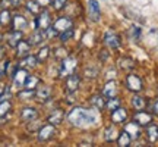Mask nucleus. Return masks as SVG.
<instances>
[{
    "label": "nucleus",
    "instance_id": "nucleus-38",
    "mask_svg": "<svg viewBox=\"0 0 158 147\" xmlns=\"http://www.w3.org/2000/svg\"><path fill=\"white\" fill-rule=\"evenodd\" d=\"M69 55H68V50L66 49H63V47H59V49H56L54 50V57L56 59H64V57H68Z\"/></svg>",
    "mask_w": 158,
    "mask_h": 147
},
{
    "label": "nucleus",
    "instance_id": "nucleus-45",
    "mask_svg": "<svg viewBox=\"0 0 158 147\" xmlns=\"http://www.w3.org/2000/svg\"><path fill=\"white\" fill-rule=\"evenodd\" d=\"M5 88H6V87H3V85H0V96L3 94V91H5Z\"/></svg>",
    "mask_w": 158,
    "mask_h": 147
},
{
    "label": "nucleus",
    "instance_id": "nucleus-29",
    "mask_svg": "<svg viewBox=\"0 0 158 147\" xmlns=\"http://www.w3.org/2000/svg\"><path fill=\"white\" fill-rule=\"evenodd\" d=\"M145 100L142 99L141 96H135L133 99H132V106L136 109V110H143L145 109Z\"/></svg>",
    "mask_w": 158,
    "mask_h": 147
},
{
    "label": "nucleus",
    "instance_id": "nucleus-3",
    "mask_svg": "<svg viewBox=\"0 0 158 147\" xmlns=\"http://www.w3.org/2000/svg\"><path fill=\"white\" fill-rule=\"evenodd\" d=\"M126 87L129 88L130 91H133V93H138V91H141L143 88V82H142V79L135 75V74H129L127 77H126Z\"/></svg>",
    "mask_w": 158,
    "mask_h": 147
},
{
    "label": "nucleus",
    "instance_id": "nucleus-7",
    "mask_svg": "<svg viewBox=\"0 0 158 147\" xmlns=\"http://www.w3.org/2000/svg\"><path fill=\"white\" fill-rule=\"evenodd\" d=\"M133 121L136 124H139L141 127H148V125L152 122V115L148 112H143V110H138L133 116Z\"/></svg>",
    "mask_w": 158,
    "mask_h": 147
},
{
    "label": "nucleus",
    "instance_id": "nucleus-17",
    "mask_svg": "<svg viewBox=\"0 0 158 147\" xmlns=\"http://www.w3.org/2000/svg\"><path fill=\"white\" fill-rule=\"evenodd\" d=\"M12 25H13V29L22 31V29H25L28 27V21L22 15H15V16L12 18Z\"/></svg>",
    "mask_w": 158,
    "mask_h": 147
},
{
    "label": "nucleus",
    "instance_id": "nucleus-27",
    "mask_svg": "<svg viewBox=\"0 0 158 147\" xmlns=\"http://www.w3.org/2000/svg\"><path fill=\"white\" fill-rule=\"evenodd\" d=\"M10 22H12L10 12L7 11V9H3V11L0 12V25H2V27H6V25H9Z\"/></svg>",
    "mask_w": 158,
    "mask_h": 147
},
{
    "label": "nucleus",
    "instance_id": "nucleus-34",
    "mask_svg": "<svg viewBox=\"0 0 158 147\" xmlns=\"http://www.w3.org/2000/svg\"><path fill=\"white\" fill-rule=\"evenodd\" d=\"M120 68L124 69V71H129V69H133L135 68V63H133V60L132 59H122L120 60Z\"/></svg>",
    "mask_w": 158,
    "mask_h": 147
},
{
    "label": "nucleus",
    "instance_id": "nucleus-15",
    "mask_svg": "<svg viewBox=\"0 0 158 147\" xmlns=\"http://www.w3.org/2000/svg\"><path fill=\"white\" fill-rule=\"evenodd\" d=\"M79 87V77L76 74H70L66 79V90L68 93H75Z\"/></svg>",
    "mask_w": 158,
    "mask_h": 147
},
{
    "label": "nucleus",
    "instance_id": "nucleus-20",
    "mask_svg": "<svg viewBox=\"0 0 158 147\" xmlns=\"http://www.w3.org/2000/svg\"><path fill=\"white\" fill-rule=\"evenodd\" d=\"M6 38H7V44L10 46V47H16L18 43L22 40V33H21V31H16V29H13Z\"/></svg>",
    "mask_w": 158,
    "mask_h": 147
},
{
    "label": "nucleus",
    "instance_id": "nucleus-11",
    "mask_svg": "<svg viewBox=\"0 0 158 147\" xmlns=\"http://www.w3.org/2000/svg\"><path fill=\"white\" fill-rule=\"evenodd\" d=\"M12 78H13V85H15L16 88H21V87L25 85V81L28 78V74H27V71L23 68H21L15 72V75H13Z\"/></svg>",
    "mask_w": 158,
    "mask_h": 147
},
{
    "label": "nucleus",
    "instance_id": "nucleus-25",
    "mask_svg": "<svg viewBox=\"0 0 158 147\" xmlns=\"http://www.w3.org/2000/svg\"><path fill=\"white\" fill-rule=\"evenodd\" d=\"M40 84V78L38 77H35V75H28V78H27V81H25V88L27 90H35L37 87H38Z\"/></svg>",
    "mask_w": 158,
    "mask_h": 147
},
{
    "label": "nucleus",
    "instance_id": "nucleus-2",
    "mask_svg": "<svg viewBox=\"0 0 158 147\" xmlns=\"http://www.w3.org/2000/svg\"><path fill=\"white\" fill-rule=\"evenodd\" d=\"M76 57L73 56H68L63 59V63L60 66V71H59V75L60 77H68L70 74H73V71L76 69Z\"/></svg>",
    "mask_w": 158,
    "mask_h": 147
},
{
    "label": "nucleus",
    "instance_id": "nucleus-26",
    "mask_svg": "<svg viewBox=\"0 0 158 147\" xmlns=\"http://www.w3.org/2000/svg\"><path fill=\"white\" fill-rule=\"evenodd\" d=\"M104 138H106V141H114V140H117L118 138V131L114 128V127H108L106 132H104Z\"/></svg>",
    "mask_w": 158,
    "mask_h": 147
},
{
    "label": "nucleus",
    "instance_id": "nucleus-28",
    "mask_svg": "<svg viewBox=\"0 0 158 147\" xmlns=\"http://www.w3.org/2000/svg\"><path fill=\"white\" fill-rule=\"evenodd\" d=\"M117 143H118V146L126 147V146H129L130 143H132V138H130V136L126 132V131H123V132H120V134H118Z\"/></svg>",
    "mask_w": 158,
    "mask_h": 147
},
{
    "label": "nucleus",
    "instance_id": "nucleus-21",
    "mask_svg": "<svg viewBox=\"0 0 158 147\" xmlns=\"http://www.w3.org/2000/svg\"><path fill=\"white\" fill-rule=\"evenodd\" d=\"M147 138L149 143H155L158 140V127L157 125L149 124L147 130Z\"/></svg>",
    "mask_w": 158,
    "mask_h": 147
},
{
    "label": "nucleus",
    "instance_id": "nucleus-36",
    "mask_svg": "<svg viewBox=\"0 0 158 147\" xmlns=\"http://www.w3.org/2000/svg\"><path fill=\"white\" fill-rule=\"evenodd\" d=\"M18 96L21 97L22 100H28V99H32V97L35 96V91L34 90H27V88H25V90L19 91V93H18Z\"/></svg>",
    "mask_w": 158,
    "mask_h": 147
},
{
    "label": "nucleus",
    "instance_id": "nucleus-23",
    "mask_svg": "<svg viewBox=\"0 0 158 147\" xmlns=\"http://www.w3.org/2000/svg\"><path fill=\"white\" fill-rule=\"evenodd\" d=\"M37 63H38L37 56H31V55H28V56L22 57V60H21V66H22V68H34Z\"/></svg>",
    "mask_w": 158,
    "mask_h": 147
},
{
    "label": "nucleus",
    "instance_id": "nucleus-35",
    "mask_svg": "<svg viewBox=\"0 0 158 147\" xmlns=\"http://www.w3.org/2000/svg\"><path fill=\"white\" fill-rule=\"evenodd\" d=\"M72 37H73V28H69V29H66V31L60 33V41H62V43L69 41Z\"/></svg>",
    "mask_w": 158,
    "mask_h": 147
},
{
    "label": "nucleus",
    "instance_id": "nucleus-44",
    "mask_svg": "<svg viewBox=\"0 0 158 147\" xmlns=\"http://www.w3.org/2000/svg\"><path fill=\"white\" fill-rule=\"evenodd\" d=\"M3 56H5V49H3V47H0V59H2Z\"/></svg>",
    "mask_w": 158,
    "mask_h": 147
},
{
    "label": "nucleus",
    "instance_id": "nucleus-42",
    "mask_svg": "<svg viewBox=\"0 0 158 147\" xmlns=\"http://www.w3.org/2000/svg\"><path fill=\"white\" fill-rule=\"evenodd\" d=\"M154 112H155V113L158 115V100L155 102V105H154Z\"/></svg>",
    "mask_w": 158,
    "mask_h": 147
},
{
    "label": "nucleus",
    "instance_id": "nucleus-19",
    "mask_svg": "<svg viewBox=\"0 0 158 147\" xmlns=\"http://www.w3.org/2000/svg\"><path fill=\"white\" fill-rule=\"evenodd\" d=\"M63 118H64V113H63L62 109H54L53 113L48 116V122L53 125H59L63 122Z\"/></svg>",
    "mask_w": 158,
    "mask_h": 147
},
{
    "label": "nucleus",
    "instance_id": "nucleus-18",
    "mask_svg": "<svg viewBox=\"0 0 158 147\" xmlns=\"http://www.w3.org/2000/svg\"><path fill=\"white\" fill-rule=\"evenodd\" d=\"M117 94V84H116V81H108L107 84L104 85V88H102V96L110 99V97H116Z\"/></svg>",
    "mask_w": 158,
    "mask_h": 147
},
{
    "label": "nucleus",
    "instance_id": "nucleus-37",
    "mask_svg": "<svg viewBox=\"0 0 158 147\" xmlns=\"http://www.w3.org/2000/svg\"><path fill=\"white\" fill-rule=\"evenodd\" d=\"M57 34H59V33L56 31V28H54L53 25H50L48 28L44 29V37H45V38H48V40H50V38H54Z\"/></svg>",
    "mask_w": 158,
    "mask_h": 147
},
{
    "label": "nucleus",
    "instance_id": "nucleus-13",
    "mask_svg": "<svg viewBox=\"0 0 158 147\" xmlns=\"http://www.w3.org/2000/svg\"><path fill=\"white\" fill-rule=\"evenodd\" d=\"M37 118H38V112L34 108H23L21 112V119L25 122H32Z\"/></svg>",
    "mask_w": 158,
    "mask_h": 147
},
{
    "label": "nucleus",
    "instance_id": "nucleus-43",
    "mask_svg": "<svg viewBox=\"0 0 158 147\" xmlns=\"http://www.w3.org/2000/svg\"><path fill=\"white\" fill-rule=\"evenodd\" d=\"M10 2H12V5L13 6H18L19 3H21V0H10Z\"/></svg>",
    "mask_w": 158,
    "mask_h": 147
},
{
    "label": "nucleus",
    "instance_id": "nucleus-5",
    "mask_svg": "<svg viewBox=\"0 0 158 147\" xmlns=\"http://www.w3.org/2000/svg\"><path fill=\"white\" fill-rule=\"evenodd\" d=\"M88 15H89L91 21H94V22H98V21H100L101 11H100V5H98L97 0H89V2H88Z\"/></svg>",
    "mask_w": 158,
    "mask_h": 147
},
{
    "label": "nucleus",
    "instance_id": "nucleus-39",
    "mask_svg": "<svg viewBox=\"0 0 158 147\" xmlns=\"http://www.w3.org/2000/svg\"><path fill=\"white\" fill-rule=\"evenodd\" d=\"M66 3H68V0H51V5H53V7L56 11H62L63 7L66 6Z\"/></svg>",
    "mask_w": 158,
    "mask_h": 147
},
{
    "label": "nucleus",
    "instance_id": "nucleus-41",
    "mask_svg": "<svg viewBox=\"0 0 158 147\" xmlns=\"http://www.w3.org/2000/svg\"><path fill=\"white\" fill-rule=\"evenodd\" d=\"M132 33H133V37L138 38V37H139V33H141V29L138 28V27H132Z\"/></svg>",
    "mask_w": 158,
    "mask_h": 147
},
{
    "label": "nucleus",
    "instance_id": "nucleus-33",
    "mask_svg": "<svg viewBox=\"0 0 158 147\" xmlns=\"http://www.w3.org/2000/svg\"><path fill=\"white\" fill-rule=\"evenodd\" d=\"M40 7H41V6L37 3V0H35V2H28V3H27V9H28V12H31L32 15H38Z\"/></svg>",
    "mask_w": 158,
    "mask_h": 147
},
{
    "label": "nucleus",
    "instance_id": "nucleus-14",
    "mask_svg": "<svg viewBox=\"0 0 158 147\" xmlns=\"http://www.w3.org/2000/svg\"><path fill=\"white\" fill-rule=\"evenodd\" d=\"M127 118V112H126V109L123 108H117L111 110V121H113L114 124H122L124 122Z\"/></svg>",
    "mask_w": 158,
    "mask_h": 147
},
{
    "label": "nucleus",
    "instance_id": "nucleus-4",
    "mask_svg": "<svg viewBox=\"0 0 158 147\" xmlns=\"http://www.w3.org/2000/svg\"><path fill=\"white\" fill-rule=\"evenodd\" d=\"M56 134V128L53 124H47L38 130V140L40 141H48Z\"/></svg>",
    "mask_w": 158,
    "mask_h": 147
},
{
    "label": "nucleus",
    "instance_id": "nucleus-24",
    "mask_svg": "<svg viewBox=\"0 0 158 147\" xmlns=\"http://www.w3.org/2000/svg\"><path fill=\"white\" fill-rule=\"evenodd\" d=\"M91 105H92L95 109H102V108H106V99H104L102 94L92 96L91 97Z\"/></svg>",
    "mask_w": 158,
    "mask_h": 147
},
{
    "label": "nucleus",
    "instance_id": "nucleus-40",
    "mask_svg": "<svg viewBox=\"0 0 158 147\" xmlns=\"http://www.w3.org/2000/svg\"><path fill=\"white\" fill-rule=\"evenodd\" d=\"M37 3H38L40 6H48V5H51V0H37Z\"/></svg>",
    "mask_w": 158,
    "mask_h": 147
},
{
    "label": "nucleus",
    "instance_id": "nucleus-1",
    "mask_svg": "<svg viewBox=\"0 0 158 147\" xmlns=\"http://www.w3.org/2000/svg\"><path fill=\"white\" fill-rule=\"evenodd\" d=\"M68 121L73 127L78 128H88L92 125L97 124L98 116L94 110L91 109H85V108H73L70 112L68 113Z\"/></svg>",
    "mask_w": 158,
    "mask_h": 147
},
{
    "label": "nucleus",
    "instance_id": "nucleus-32",
    "mask_svg": "<svg viewBox=\"0 0 158 147\" xmlns=\"http://www.w3.org/2000/svg\"><path fill=\"white\" fill-rule=\"evenodd\" d=\"M12 109V105L9 100H3L0 102V118L6 116V113H9V110Z\"/></svg>",
    "mask_w": 158,
    "mask_h": 147
},
{
    "label": "nucleus",
    "instance_id": "nucleus-31",
    "mask_svg": "<svg viewBox=\"0 0 158 147\" xmlns=\"http://www.w3.org/2000/svg\"><path fill=\"white\" fill-rule=\"evenodd\" d=\"M50 56V49L44 46V47H41L38 50V55H37V59H38V62H44L47 57Z\"/></svg>",
    "mask_w": 158,
    "mask_h": 147
},
{
    "label": "nucleus",
    "instance_id": "nucleus-16",
    "mask_svg": "<svg viewBox=\"0 0 158 147\" xmlns=\"http://www.w3.org/2000/svg\"><path fill=\"white\" fill-rule=\"evenodd\" d=\"M29 50H31V44H29L28 41H25V40H21L16 46V56L22 59V57L28 56Z\"/></svg>",
    "mask_w": 158,
    "mask_h": 147
},
{
    "label": "nucleus",
    "instance_id": "nucleus-10",
    "mask_svg": "<svg viewBox=\"0 0 158 147\" xmlns=\"http://www.w3.org/2000/svg\"><path fill=\"white\" fill-rule=\"evenodd\" d=\"M53 27L56 28L57 33H63L69 28H73V22H72L70 18H59V19H56V22L53 24Z\"/></svg>",
    "mask_w": 158,
    "mask_h": 147
},
{
    "label": "nucleus",
    "instance_id": "nucleus-9",
    "mask_svg": "<svg viewBox=\"0 0 158 147\" xmlns=\"http://www.w3.org/2000/svg\"><path fill=\"white\" fill-rule=\"evenodd\" d=\"M35 97H37V100L43 103L47 102L51 97V87H48V85H38L37 90H35Z\"/></svg>",
    "mask_w": 158,
    "mask_h": 147
},
{
    "label": "nucleus",
    "instance_id": "nucleus-30",
    "mask_svg": "<svg viewBox=\"0 0 158 147\" xmlns=\"http://www.w3.org/2000/svg\"><path fill=\"white\" fill-rule=\"evenodd\" d=\"M106 108H107L108 110H114V109L120 108V99H117V97H110L108 102H106Z\"/></svg>",
    "mask_w": 158,
    "mask_h": 147
},
{
    "label": "nucleus",
    "instance_id": "nucleus-6",
    "mask_svg": "<svg viewBox=\"0 0 158 147\" xmlns=\"http://www.w3.org/2000/svg\"><path fill=\"white\" fill-rule=\"evenodd\" d=\"M51 24V19H50V13L47 11L44 12H40L38 16H37V21H35V27L37 29H43L44 31L45 28H48Z\"/></svg>",
    "mask_w": 158,
    "mask_h": 147
},
{
    "label": "nucleus",
    "instance_id": "nucleus-8",
    "mask_svg": "<svg viewBox=\"0 0 158 147\" xmlns=\"http://www.w3.org/2000/svg\"><path fill=\"white\" fill-rule=\"evenodd\" d=\"M104 44L107 46V47H110V49H118L120 38H118V35L114 31H107L104 34Z\"/></svg>",
    "mask_w": 158,
    "mask_h": 147
},
{
    "label": "nucleus",
    "instance_id": "nucleus-22",
    "mask_svg": "<svg viewBox=\"0 0 158 147\" xmlns=\"http://www.w3.org/2000/svg\"><path fill=\"white\" fill-rule=\"evenodd\" d=\"M44 31L43 29H37L34 34L31 35V38H29V44H32V46H38L43 43V40H44Z\"/></svg>",
    "mask_w": 158,
    "mask_h": 147
},
{
    "label": "nucleus",
    "instance_id": "nucleus-12",
    "mask_svg": "<svg viewBox=\"0 0 158 147\" xmlns=\"http://www.w3.org/2000/svg\"><path fill=\"white\" fill-rule=\"evenodd\" d=\"M124 131L129 134L132 140H138V138L141 137V125L136 124L135 121H133V122H129V124H126Z\"/></svg>",
    "mask_w": 158,
    "mask_h": 147
}]
</instances>
